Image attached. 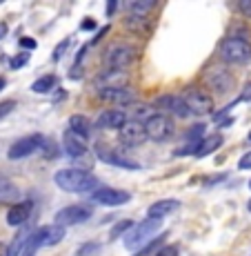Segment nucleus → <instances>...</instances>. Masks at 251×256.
I'll list each match as a JSON object with an SVG mask.
<instances>
[{
    "mask_svg": "<svg viewBox=\"0 0 251 256\" xmlns=\"http://www.w3.org/2000/svg\"><path fill=\"white\" fill-rule=\"evenodd\" d=\"M53 85H56V76H53V74H47V76L38 78V80L33 82L31 90L36 94H47L49 90H53Z\"/></svg>",
    "mask_w": 251,
    "mask_h": 256,
    "instance_id": "393cba45",
    "label": "nucleus"
},
{
    "mask_svg": "<svg viewBox=\"0 0 251 256\" xmlns=\"http://www.w3.org/2000/svg\"><path fill=\"white\" fill-rule=\"evenodd\" d=\"M249 187H251V183H249Z\"/></svg>",
    "mask_w": 251,
    "mask_h": 256,
    "instance_id": "09e8293b",
    "label": "nucleus"
},
{
    "mask_svg": "<svg viewBox=\"0 0 251 256\" xmlns=\"http://www.w3.org/2000/svg\"><path fill=\"white\" fill-rule=\"evenodd\" d=\"M129 120L127 118L125 112H120V110H107V112H102L100 116H98V120H96V125L100 127V130H120L125 122Z\"/></svg>",
    "mask_w": 251,
    "mask_h": 256,
    "instance_id": "f3484780",
    "label": "nucleus"
},
{
    "mask_svg": "<svg viewBox=\"0 0 251 256\" xmlns=\"http://www.w3.org/2000/svg\"><path fill=\"white\" fill-rule=\"evenodd\" d=\"M125 27L129 29V32H134V34H142L145 32V27H147V18L129 16V18H125Z\"/></svg>",
    "mask_w": 251,
    "mask_h": 256,
    "instance_id": "a878e982",
    "label": "nucleus"
},
{
    "mask_svg": "<svg viewBox=\"0 0 251 256\" xmlns=\"http://www.w3.org/2000/svg\"><path fill=\"white\" fill-rule=\"evenodd\" d=\"M89 138L82 134H78V132L73 130H67L65 134H62V145H65V152L71 158H78V156H82L87 150H89Z\"/></svg>",
    "mask_w": 251,
    "mask_h": 256,
    "instance_id": "f8f14e48",
    "label": "nucleus"
},
{
    "mask_svg": "<svg viewBox=\"0 0 251 256\" xmlns=\"http://www.w3.org/2000/svg\"><path fill=\"white\" fill-rule=\"evenodd\" d=\"M154 7H156V0H131V2H127L129 16H140V18H147V14Z\"/></svg>",
    "mask_w": 251,
    "mask_h": 256,
    "instance_id": "4be33fe9",
    "label": "nucleus"
},
{
    "mask_svg": "<svg viewBox=\"0 0 251 256\" xmlns=\"http://www.w3.org/2000/svg\"><path fill=\"white\" fill-rule=\"evenodd\" d=\"M4 32H7V27L2 24V27H0V38H2V34H4Z\"/></svg>",
    "mask_w": 251,
    "mask_h": 256,
    "instance_id": "a18cd8bd",
    "label": "nucleus"
},
{
    "mask_svg": "<svg viewBox=\"0 0 251 256\" xmlns=\"http://www.w3.org/2000/svg\"><path fill=\"white\" fill-rule=\"evenodd\" d=\"M62 238H65V228H60V225H45V228H38V230H33V232H29V238H27L24 250L36 252L38 248L56 245V243H60Z\"/></svg>",
    "mask_w": 251,
    "mask_h": 256,
    "instance_id": "20e7f679",
    "label": "nucleus"
},
{
    "mask_svg": "<svg viewBox=\"0 0 251 256\" xmlns=\"http://www.w3.org/2000/svg\"><path fill=\"white\" fill-rule=\"evenodd\" d=\"M136 60V49L131 45H114L105 52V65L114 72H125L134 65Z\"/></svg>",
    "mask_w": 251,
    "mask_h": 256,
    "instance_id": "423d86ee",
    "label": "nucleus"
},
{
    "mask_svg": "<svg viewBox=\"0 0 251 256\" xmlns=\"http://www.w3.org/2000/svg\"><path fill=\"white\" fill-rule=\"evenodd\" d=\"M240 100H245V102H249L251 100V80L245 85V90H243V94H240Z\"/></svg>",
    "mask_w": 251,
    "mask_h": 256,
    "instance_id": "4c0bfd02",
    "label": "nucleus"
},
{
    "mask_svg": "<svg viewBox=\"0 0 251 256\" xmlns=\"http://www.w3.org/2000/svg\"><path fill=\"white\" fill-rule=\"evenodd\" d=\"M31 212H33V203H31V200H20L18 205H13V208L9 210L7 223L13 225V228H18V225L27 223L29 216H31Z\"/></svg>",
    "mask_w": 251,
    "mask_h": 256,
    "instance_id": "a211bd4d",
    "label": "nucleus"
},
{
    "mask_svg": "<svg viewBox=\"0 0 251 256\" xmlns=\"http://www.w3.org/2000/svg\"><path fill=\"white\" fill-rule=\"evenodd\" d=\"M131 228H134V223H131L129 218H127V220H120V223H116V225H114V230H111V238H118V236H125Z\"/></svg>",
    "mask_w": 251,
    "mask_h": 256,
    "instance_id": "bb28decb",
    "label": "nucleus"
},
{
    "mask_svg": "<svg viewBox=\"0 0 251 256\" xmlns=\"http://www.w3.org/2000/svg\"><path fill=\"white\" fill-rule=\"evenodd\" d=\"M220 58L231 65H245L251 60V42L238 36H229L220 42Z\"/></svg>",
    "mask_w": 251,
    "mask_h": 256,
    "instance_id": "7ed1b4c3",
    "label": "nucleus"
},
{
    "mask_svg": "<svg viewBox=\"0 0 251 256\" xmlns=\"http://www.w3.org/2000/svg\"><path fill=\"white\" fill-rule=\"evenodd\" d=\"M125 80V72H102L100 76H98V85H100V90H107V87H122L120 82Z\"/></svg>",
    "mask_w": 251,
    "mask_h": 256,
    "instance_id": "5701e85b",
    "label": "nucleus"
},
{
    "mask_svg": "<svg viewBox=\"0 0 251 256\" xmlns=\"http://www.w3.org/2000/svg\"><path fill=\"white\" fill-rule=\"evenodd\" d=\"M13 107H16V102H13V100H4V102H0V118L7 116V114H11Z\"/></svg>",
    "mask_w": 251,
    "mask_h": 256,
    "instance_id": "473e14b6",
    "label": "nucleus"
},
{
    "mask_svg": "<svg viewBox=\"0 0 251 256\" xmlns=\"http://www.w3.org/2000/svg\"><path fill=\"white\" fill-rule=\"evenodd\" d=\"M69 130H73V132H78V134H82V136H87L89 138V132H91V122H89V118L87 116H80V114H76V116H71L69 118Z\"/></svg>",
    "mask_w": 251,
    "mask_h": 256,
    "instance_id": "b1692460",
    "label": "nucleus"
},
{
    "mask_svg": "<svg viewBox=\"0 0 251 256\" xmlns=\"http://www.w3.org/2000/svg\"><path fill=\"white\" fill-rule=\"evenodd\" d=\"M80 27L89 32V29H96V22H93V20H82V24H80Z\"/></svg>",
    "mask_w": 251,
    "mask_h": 256,
    "instance_id": "a19ab883",
    "label": "nucleus"
},
{
    "mask_svg": "<svg viewBox=\"0 0 251 256\" xmlns=\"http://www.w3.org/2000/svg\"><path fill=\"white\" fill-rule=\"evenodd\" d=\"M29 62V54H18V56H13L11 60H9V65H11V70H18V67H24Z\"/></svg>",
    "mask_w": 251,
    "mask_h": 256,
    "instance_id": "7c9ffc66",
    "label": "nucleus"
},
{
    "mask_svg": "<svg viewBox=\"0 0 251 256\" xmlns=\"http://www.w3.org/2000/svg\"><path fill=\"white\" fill-rule=\"evenodd\" d=\"M162 238H165V234H162ZM162 238H156V240H151L149 245H145V250H138L136 252V256H149L154 250H158V248H162Z\"/></svg>",
    "mask_w": 251,
    "mask_h": 256,
    "instance_id": "c85d7f7f",
    "label": "nucleus"
},
{
    "mask_svg": "<svg viewBox=\"0 0 251 256\" xmlns=\"http://www.w3.org/2000/svg\"><path fill=\"white\" fill-rule=\"evenodd\" d=\"M249 212H251V200H249Z\"/></svg>",
    "mask_w": 251,
    "mask_h": 256,
    "instance_id": "49530a36",
    "label": "nucleus"
},
{
    "mask_svg": "<svg viewBox=\"0 0 251 256\" xmlns=\"http://www.w3.org/2000/svg\"><path fill=\"white\" fill-rule=\"evenodd\" d=\"M89 198L93 203L98 205H109V208H114V205H125L129 203L131 194L125 190H114V187H98L96 192H91Z\"/></svg>",
    "mask_w": 251,
    "mask_h": 256,
    "instance_id": "6e6552de",
    "label": "nucleus"
},
{
    "mask_svg": "<svg viewBox=\"0 0 251 256\" xmlns=\"http://www.w3.org/2000/svg\"><path fill=\"white\" fill-rule=\"evenodd\" d=\"M69 42H71V40H69V38H65V40H62L60 42V45H58L56 49H53V60H60V58H62V54H65V49L69 47Z\"/></svg>",
    "mask_w": 251,
    "mask_h": 256,
    "instance_id": "2f4dec72",
    "label": "nucleus"
},
{
    "mask_svg": "<svg viewBox=\"0 0 251 256\" xmlns=\"http://www.w3.org/2000/svg\"><path fill=\"white\" fill-rule=\"evenodd\" d=\"M223 145V136L220 134H214V136H209V138H205V140H200V145H198V150H196V158H205V156H209L211 152H216L218 147Z\"/></svg>",
    "mask_w": 251,
    "mask_h": 256,
    "instance_id": "412c9836",
    "label": "nucleus"
},
{
    "mask_svg": "<svg viewBox=\"0 0 251 256\" xmlns=\"http://www.w3.org/2000/svg\"><path fill=\"white\" fill-rule=\"evenodd\" d=\"M142 127H145V134L147 138L151 140H167L174 136L176 132V125L174 120H171L167 114H162V112H158V114H151L145 118V122H142Z\"/></svg>",
    "mask_w": 251,
    "mask_h": 256,
    "instance_id": "39448f33",
    "label": "nucleus"
},
{
    "mask_svg": "<svg viewBox=\"0 0 251 256\" xmlns=\"http://www.w3.org/2000/svg\"><path fill=\"white\" fill-rule=\"evenodd\" d=\"M118 136H120V140L125 142V145H140V142H145L147 134H145V127H142L140 120H127L125 125L118 130Z\"/></svg>",
    "mask_w": 251,
    "mask_h": 256,
    "instance_id": "9b49d317",
    "label": "nucleus"
},
{
    "mask_svg": "<svg viewBox=\"0 0 251 256\" xmlns=\"http://www.w3.org/2000/svg\"><path fill=\"white\" fill-rule=\"evenodd\" d=\"M178 210H180V200H174V198L156 200V203L149 205V218H160L162 220V216L176 214Z\"/></svg>",
    "mask_w": 251,
    "mask_h": 256,
    "instance_id": "6ab92c4d",
    "label": "nucleus"
},
{
    "mask_svg": "<svg viewBox=\"0 0 251 256\" xmlns=\"http://www.w3.org/2000/svg\"><path fill=\"white\" fill-rule=\"evenodd\" d=\"M238 9L245 14L247 18H251V0H240L238 2Z\"/></svg>",
    "mask_w": 251,
    "mask_h": 256,
    "instance_id": "c9c22d12",
    "label": "nucleus"
},
{
    "mask_svg": "<svg viewBox=\"0 0 251 256\" xmlns=\"http://www.w3.org/2000/svg\"><path fill=\"white\" fill-rule=\"evenodd\" d=\"M100 98L102 100H109L114 105H131L136 102V92L129 90V87H107V90H100Z\"/></svg>",
    "mask_w": 251,
    "mask_h": 256,
    "instance_id": "2eb2a0df",
    "label": "nucleus"
},
{
    "mask_svg": "<svg viewBox=\"0 0 251 256\" xmlns=\"http://www.w3.org/2000/svg\"><path fill=\"white\" fill-rule=\"evenodd\" d=\"M4 85H7V80H4V78L0 76V90H4Z\"/></svg>",
    "mask_w": 251,
    "mask_h": 256,
    "instance_id": "37998d69",
    "label": "nucleus"
},
{
    "mask_svg": "<svg viewBox=\"0 0 251 256\" xmlns=\"http://www.w3.org/2000/svg\"><path fill=\"white\" fill-rule=\"evenodd\" d=\"M0 256H7V248H4L2 243H0Z\"/></svg>",
    "mask_w": 251,
    "mask_h": 256,
    "instance_id": "79ce46f5",
    "label": "nucleus"
},
{
    "mask_svg": "<svg viewBox=\"0 0 251 256\" xmlns=\"http://www.w3.org/2000/svg\"><path fill=\"white\" fill-rule=\"evenodd\" d=\"M156 107L162 110V114H165V112H169V114H174L178 118H187V116H189V110H187L183 96H174V94H165V96L156 98Z\"/></svg>",
    "mask_w": 251,
    "mask_h": 256,
    "instance_id": "ddd939ff",
    "label": "nucleus"
},
{
    "mask_svg": "<svg viewBox=\"0 0 251 256\" xmlns=\"http://www.w3.org/2000/svg\"><path fill=\"white\" fill-rule=\"evenodd\" d=\"M0 200L2 203H20V190L11 183V178L0 174Z\"/></svg>",
    "mask_w": 251,
    "mask_h": 256,
    "instance_id": "aec40b11",
    "label": "nucleus"
},
{
    "mask_svg": "<svg viewBox=\"0 0 251 256\" xmlns=\"http://www.w3.org/2000/svg\"><path fill=\"white\" fill-rule=\"evenodd\" d=\"M240 170H251V152H247V154L240 158V163H238Z\"/></svg>",
    "mask_w": 251,
    "mask_h": 256,
    "instance_id": "e433bc0d",
    "label": "nucleus"
},
{
    "mask_svg": "<svg viewBox=\"0 0 251 256\" xmlns=\"http://www.w3.org/2000/svg\"><path fill=\"white\" fill-rule=\"evenodd\" d=\"M53 180H56V185L60 187V190L76 192V194H91V192H96L98 187H100L96 176H91L89 172H85V170H73V167L71 170L56 172Z\"/></svg>",
    "mask_w": 251,
    "mask_h": 256,
    "instance_id": "f257e3e1",
    "label": "nucleus"
},
{
    "mask_svg": "<svg viewBox=\"0 0 251 256\" xmlns=\"http://www.w3.org/2000/svg\"><path fill=\"white\" fill-rule=\"evenodd\" d=\"M91 218V210L85 205H69V208L60 210L56 214V225L67 228V225H80Z\"/></svg>",
    "mask_w": 251,
    "mask_h": 256,
    "instance_id": "9d476101",
    "label": "nucleus"
},
{
    "mask_svg": "<svg viewBox=\"0 0 251 256\" xmlns=\"http://www.w3.org/2000/svg\"><path fill=\"white\" fill-rule=\"evenodd\" d=\"M20 47L33 49V47H36V40H33V38H20Z\"/></svg>",
    "mask_w": 251,
    "mask_h": 256,
    "instance_id": "58836bf2",
    "label": "nucleus"
},
{
    "mask_svg": "<svg viewBox=\"0 0 251 256\" xmlns=\"http://www.w3.org/2000/svg\"><path fill=\"white\" fill-rule=\"evenodd\" d=\"M205 130H207V125H203V122H198V125L191 127V130L187 132V138H189V142L203 138V136H205Z\"/></svg>",
    "mask_w": 251,
    "mask_h": 256,
    "instance_id": "cd10ccee",
    "label": "nucleus"
},
{
    "mask_svg": "<svg viewBox=\"0 0 251 256\" xmlns=\"http://www.w3.org/2000/svg\"><path fill=\"white\" fill-rule=\"evenodd\" d=\"M249 140H251V132H249Z\"/></svg>",
    "mask_w": 251,
    "mask_h": 256,
    "instance_id": "de8ad7c7",
    "label": "nucleus"
},
{
    "mask_svg": "<svg viewBox=\"0 0 251 256\" xmlns=\"http://www.w3.org/2000/svg\"><path fill=\"white\" fill-rule=\"evenodd\" d=\"M156 256H178V248L176 245H165V248H160V252Z\"/></svg>",
    "mask_w": 251,
    "mask_h": 256,
    "instance_id": "72a5a7b5",
    "label": "nucleus"
},
{
    "mask_svg": "<svg viewBox=\"0 0 251 256\" xmlns=\"http://www.w3.org/2000/svg\"><path fill=\"white\" fill-rule=\"evenodd\" d=\"M116 7H118V2H116V0H111V2H107V16H111V14L116 12Z\"/></svg>",
    "mask_w": 251,
    "mask_h": 256,
    "instance_id": "ea45409f",
    "label": "nucleus"
},
{
    "mask_svg": "<svg viewBox=\"0 0 251 256\" xmlns=\"http://www.w3.org/2000/svg\"><path fill=\"white\" fill-rule=\"evenodd\" d=\"M162 230V220L160 218H145L142 223L134 225L129 232L125 234V248L127 250H140L145 248V243L154 240Z\"/></svg>",
    "mask_w": 251,
    "mask_h": 256,
    "instance_id": "f03ea898",
    "label": "nucleus"
},
{
    "mask_svg": "<svg viewBox=\"0 0 251 256\" xmlns=\"http://www.w3.org/2000/svg\"><path fill=\"white\" fill-rule=\"evenodd\" d=\"M40 142H42V136H27V138H20L9 147V158L18 160V158H24V156H31L36 150H40Z\"/></svg>",
    "mask_w": 251,
    "mask_h": 256,
    "instance_id": "4468645a",
    "label": "nucleus"
},
{
    "mask_svg": "<svg viewBox=\"0 0 251 256\" xmlns=\"http://www.w3.org/2000/svg\"><path fill=\"white\" fill-rule=\"evenodd\" d=\"M183 100H185L187 110H189V114L205 116V114L214 112V100H211V96L203 90H196V87H189V90L185 92Z\"/></svg>",
    "mask_w": 251,
    "mask_h": 256,
    "instance_id": "0eeeda50",
    "label": "nucleus"
},
{
    "mask_svg": "<svg viewBox=\"0 0 251 256\" xmlns=\"http://www.w3.org/2000/svg\"><path fill=\"white\" fill-rule=\"evenodd\" d=\"M96 154H98V158H100V160L120 167V170H140V165H138V163L125 158V156H120V154H116L114 150H107L105 145H96Z\"/></svg>",
    "mask_w": 251,
    "mask_h": 256,
    "instance_id": "dca6fc26",
    "label": "nucleus"
},
{
    "mask_svg": "<svg viewBox=\"0 0 251 256\" xmlns=\"http://www.w3.org/2000/svg\"><path fill=\"white\" fill-rule=\"evenodd\" d=\"M205 85L218 94H227L231 87H234V76H231V72H227L225 67H211V70L205 74Z\"/></svg>",
    "mask_w": 251,
    "mask_h": 256,
    "instance_id": "1a4fd4ad",
    "label": "nucleus"
},
{
    "mask_svg": "<svg viewBox=\"0 0 251 256\" xmlns=\"http://www.w3.org/2000/svg\"><path fill=\"white\" fill-rule=\"evenodd\" d=\"M98 250H100V248H98V243H87V245H82V248H80V252H78V256H87V254H93V252H98Z\"/></svg>",
    "mask_w": 251,
    "mask_h": 256,
    "instance_id": "f704fd0d",
    "label": "nucleus"
},
{
    "mask_svg": "<svg viewBox=\"0 0 251 256\" xmlns=\"http://www.w3.org/2000/svg\"><path fill=\"white\" fill-rule=\"evenodd\" d=\"M20 256H33V252H29V250H24V252H22Z\"/></svg>",
    "mask_w": 251,
    "mask_h": 256,
    "instance_id": "c03bdc74",
    "label": "nucleus"
},
{
    "mask_svg": "<svg viewBox=\"0 0 251 256\" xmlns=\"http://www.w3.org/2000/svg\"><path fill=\"white\" fill-rule=\"evenodd\" d=\"M198 145H200V140H191L189 145H185V147H180V150H176L174 154H176V156H187V154H196V150H198Z\"/></svg>",
    "mask_w": 251,
    "mask_h": 256,
    "instance_id": "c756f323",
    "label": "nucleus"
}]
</instances>
